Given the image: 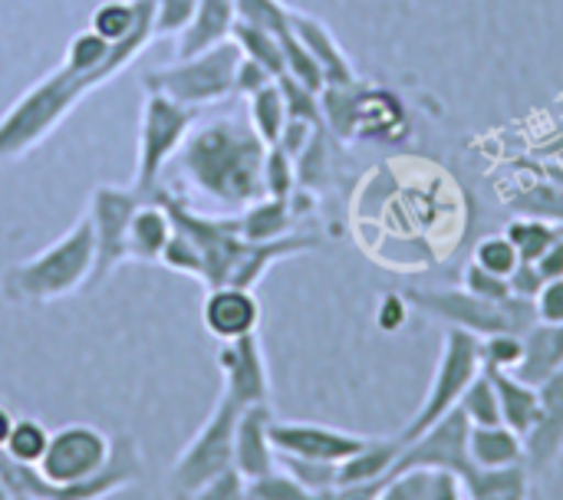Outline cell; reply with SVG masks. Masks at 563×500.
<instances>
[{
    "label": "cell",
    "mask_w": 563,
    "mask_h": 500,
    "mask_svg": "<svg viewBox=\"0 0 563 500\" xmlns=\"http://www.w3.org/2000/svg\"><path fill=\"white\" fill-rule=\"evenodd\" d=\"M267 142L247 119L221 115L195 125L178 152L181 175L221 208H247L264 198Z\"/></svg>",
    "instance_id": "cell-1"
},
{
    "label": "cell",
    "mask_w": 563,
    "mask_h": 500,
    "mask_svg": "<svg viewBox=\"0 0 563 500\" xmlns=\"http://www.w3.org/2000/svg\"><path fill=\"white\" fill-rule=\"evenodd\" d=\"M106 73H79L59 63L53 73L36 79L3 115H0V162H13L33 152L92 89L106 86Z\"/></svg>",
    "instance_id": "cell-2"
},
{
    "label": "cell",
    "mask_w": 563,
    "mask_h": 500,
    "mask_svg": "<svg viewBox=\"0 0 563 500\" xmlns=\"http://www.w3.org/2000/svg\"><path fill=\"white\" fill-rule=\"evenodd\" d=\"M92 264H96L92 224L89 218H79L59 241H53L30 260L13 264L3 274L0 287H3V297L13 303L43 307L76 290H86L92 277Z\"/></svg>",
    "instance_id": "cell-3"
},
{
    "label": "cell",
    "mask_w": 563,
    "mask_h": 500,
    "mask_svg": "<svg viewBox=\"0 0 563 500\" xmlns=\"http://www.w3.org/2000/svg\"><path fill=\"white\" fill-rule=\"evenodd\" d=\"M323 125L327 132L346 142H393L406 132V105L393 89H379L369 82L327 86L320 92Z\"/></svg>",
    "instance_id": "cell-4"
},
{
    "label": "cell",
    "mask_w": 563,
    "mask_h": 500,
    "mask_svg": "<svg viewBox=\"0 0 563 500\" xmlns=\"http://www.w3.org/2000/svg\"><path fill=\"white\" fill-rule=\"evenodd\" d=\"M241 412L244 409L238 402H231L228 396L218 399L214 412L205 419V425L195 432V438L175 458V465H172V471L165 478L168 498L188 500L198 488H205L211 478L234 468V432H238Z\"/></svg>",
    "instance_id": "cell-5"
},
{
    "label": "cell",
    "mask_w": 563,
    "mask_h": 500,
    "mask_svg": "<svg viewBox=\"0 0 563 500\" xmlns=\"http://www.w3.org/2000/svg\"><path fill=\"white\" fill-rule=\"evenodd\" d=\"M409 307L445 320L449 326H462L475 336H492V333H528L538 316H534V300L508 297V300H482L468 293L465 287L459 290H406Z\"/></svg>",
    "instance_id": "cell-6"
},
{
    "label": "cell",
    "mask_w": 563,
    "mask_h": 500,
    "mask_svg": "<svg viewBox=\"0 0 563 500\" xmlns=\"http://www.w3.org/2000/svg\"><path fill=\"white\" fill-rule=\"evenodd\" d=\"M241 63V49L234 40H224L205 53L181 56L178 63L145 73V92H162L181 105L201 109L208 102H221L234 96V73Z\"/></svg>",
    "instance_id": "cell-7"
},
{
    "label": "cell",
    "mask_w": 563,
    "mask_h": 500,
    "mask_svg": "<svg viewBox=\"0 0 563 500\" xmlns=\"http://www.w3.org/2000/svg\"><path fill=\"white\" fill-rule=\"evenodd\" d=\"M478 340L475 333L462 330V326H449L445 340H442V353L435 363V376L432 386L419 405V412L412 415V422L399 432V442L409 445L412 438H419L422 432H429L435 422H442L452 409H459L465 389L472 386V379L482 373V353H478Z\"/></svg>",
    "instance_id": "cell-8"
},
{
    "label": "cell",
    "mask_w": 563,
    "mask_h": 500,
    "mask_svg": "<svg viewBox=\"0 0 563 500\" xmlns=\"http://www.w3.org/2000/svg\"><path fill=\"white\" fill-rule=\"evenodd\" d=\"M198 122V109L181 105L162 92H145L142 119H139V158H135V181L132 188L142 198H152L158 188L162 168L181 152L188 132Z\"/></svg>",
    "instance_id": "cell-9"
},
{
    "label": "cell",
    "mask_w": 563,
    "mask_h": 500,
    "mask_svg": "<svg viewBox=\"0 0 563 500\" xmlns=\"http://www.w3.org/2000/svg\"><path fill=\"white\" fill-rule=\"evenodd\" d=\"M145 198L135 188H119V185H99L92 191L89 201V224H92V241H96V264H92V277L89 287H99L109 280V274L115 267H122L129 260V221L135 214V208Z\"/></svg>",
    "instance_id": "cell-10"
},
{
    "label": "cell",
    "mask_w": 563,
    "mask_h": 500,
    "mask_svg": "<svg viewBox=\"0 0 563 500\" xmlns=\"http://www.w3.org/2000/svg\"><path fill=\"white\" fill-rule=\"evenodd\" d=\"M468 432L472 422L465 419L462 409H452L442 422H435L429 432H422L419 438H412L409 445H402L389 478L409 471V468H439L455 475L459 481L472 475V458H468ZM386 478V481H389Z\"/></svg>",
    "instance_id": "cell-11"
},
{
    "label": "cell",
    "mask_w": 563,
    "mask_h": 500,
    "mask_svg": "<svg viewBox=\"0 0 563 500\" xmlns=\"http://www.w3.org/2000/svg\"><path fill=\"white\" fill-rule=\"evenodd\" d=\"M271 442H274L277 455H294V458L323 462V465H343L346 458H353L369 442V435H353V432L317 425V422L274 419L271 422Z\"/></svg>",
    "instance_id": "cell-12"
},
{
    "label": "cell",
    "mask_w": 563,
    "mask_h": 500,
    "mask_svg": "<svg viewBox=\"0 0 563 500\" xmlns=\"http://www.w3.org/2000/svg\"><path fill=\"white\" fill-rule=\"evenodd\" d=\"M218 366H221V376H224L221 396H228L241 409L271 402V373H267V356H264V346H261L257 333L221 343Z\"/></svg>",
    "instance_id": "cell-13"
},
{
    "label": "cell",
    "mask_w": 563,
    "mask_h": 500,
    "mask_svg": "<svg viewBox=\"0 0 563 500\" xmlns=\"http://www.w3.org/2000/svg\"><path fill=\"white\" fill-rule=\"evenodd\" d=\"M538 422L525 435V465L534 478L554 471L563 455V366L548 382L538 386Z\"/></svg>",
    "instance_id": "cell-14"
},
{
    "label": "cell",
    "mask_w": 563,
    "mask_h": 500,
    "mask_svg": "<svg viewBox=\"0 0 563 500\" xmlns=\"http://www.w3.org/2000/svg\"><path fill=\"white\" fill-rule=\"evenodd\" d=\"M201 323L218 343H231L241 336L257 333L261 326V303L247 287H208L201 300Z\"/></svg>",
    "instance_id": "cell-15"
},
{
    "label": "cell",
    "mask_w": 563,
    "mask_h": 500,
    "mask_svg": "<svg viewBox=\"0 0 563 500\" xmlns=\"http://www.w3.org/2000/svg\"><path fill=\"white\" fill-rule=\"evenodd\" d=\"M274 419L277 415H274L271 402L247 405L241 412V419H238V432H234V468L247 481L277 471V448L271 442V422Z\"/></svg>",
    "instance_id": "cell-16"
},
{
    "label": "cell",
    "mask_w": 563,
    "mask_h": 500,
    "mask_svg": "<svg viewBox=\"0 0 563 500\" xmlns=\"http://www.w3.org/2000/svg\"><path fill=\"white\" fill-rule=\"evenodd\" d=\"M290 30H294V36L307 46V53L317 59V66H320L327 86H346V82L356 79V69H353L350 56L343 53V46L336 43V36L330 33L327 23H320V20L310 16V13L290 10Z\"/></svg>",
    "instance_id": "cell-17"
},
{
    "label": "cell",
    "mask_w": 563,
    "mask_h": 500,
    "mask_svg": "<svg viewBox=\"0 0 563 500\" xmlns=\"http://www.w3.org/2000/svg\"><path fill=\"white\" fill-rule=\"evenodd\" d=\"M238 23V3L234 0H198L191 23L178 33V59L205 53L224 40H231V30Z\"/></svg>",
    "instance_id": "cell-18"
},
{
    "label": "cell",
    "mask_w": 563,
    "mask_h": 500,
    "mask_svg": "<svg viewBox=\"0 0 563 500\" xmlns=\"http://www.w3.org/2000/svg\"><path fill=\"white\" fill-rule=\"evenodd\" d=\"M172 231H175V221L168 208L158 198H145L129 221V260L158 264Z\"/></svg>",
    "instance_id": "cell-19"
},
{
    "label": "cell",
    "mask_w": 563,
    "mask_h": 500,
    "mask_svg": "<svg viewBox=\"0 0 563 500\" xmlns=\"http://www.w3.org/2000/svg\"><path fill=\"white\" fill-rule=\"evenodd\" d=\"M563 366V326L534 323L525 333V356L515 366V376L528 386L548 382Z\"/></svg>",
    "instance_id": "cell-20"
},
{
    "label": "cell",
    "mask_w": 563,
    "mask_h": 500,
    "mask_svg": "<svg viewBox=\"0 0 563 500\" xmlns=\"http://www.w3.org/2000/svg\"><path fill=\"white\" fill-rule=\"evenodd\" d=\"M376 500H468L455 475L439 468H409L389 478Z\"/></svg>",
    "instance_id": "cell-21"
},
{
    "label": "cell",
    "mask_w": 563,
    "mask_h": 500,
    "mask_svg": "<svg viewBox=\"0 0 563 500\" xmlns=\"http://www.w3.org/2000/svg\"><path fill=\"white\" fill-rule=\"evenodd\" d=\"M238 218V231L244 241L251 244H267V241H280L287 234H294V221H297V211H294V201L287 198H257L254 204L241 208Z\"/></svg>",
    "instance_id": "cell-22"
},
{
    "label": "cell",
    "mask_w": 563,
    "mask_h": 500,
    "mask_svg": "<svg viewBox=\"0 0 563 500\" xmlns=\"http://www.w3.org/2000/svg\"><path fill=\"white\" fill-rule=\"evenodd\" d=\"M534 475L525 462L505 465V468H472L468 478H462L468 500H531Z\"/></svg>",
    "instance_id": "cell-23"
},
{
    "label": "cell",
    "mask_w": 563,
    "mask_h": 500,
    "mask_svg": "<svg viewBox=\"0 0 563 500\" xmlns=\"http://www.w3.org/2000/svg\"><path fill=\"white\" fill-rule=\"evenodd\" d=\"M402 452L399 435L393 438H369L353 458H346L340 465V488H353V485H386L396 458Z\"/></svg>",
    "instance_id": "cell-24"
},
{
    "label": "cell",
    "mask_w": 563,
    "mask_h": 500,
    "mask_svg": "<svg viewBox=\"0 0 563 500\" xmlns=\"http://www.w3.org/2000/svg\"><path fill=\"white\" fill-rule=\"evenodd\" d=\"M488 373V369H485ZM492 382H495V392H498V409H501V425H508L511 432H518L521 438L534 429L538 422V409H541V399H538V386H528L521 382L515 373H488Z\"/></svg>",
    "instance_id": "cell-25"
},
{
    "label": "cell",
    "mask_w": 563,
    "mask_h": 500,
    "mask_svg": "<svg viewBox=\"0 0 563 500\" xmlns=\"http://www.w3.org/2000/svg\"><path fill=\"white\" fill-rule=\"evenodd\" d=\"M468 458L475 468H505L525 462V438L508 425H472Z\"/></svg>",
    "instance_id": "cell-26"
},
{
    "label": "cell",
    "mask_w": 563,
    "mask_h": 500,
    "mask_svg": "<svg viewBox=\"0 0 563 500\" xmlns=\"http://www.w3.org/2000/svg\"><path fill=\"white\" fill-rule=\"evenodd\" d=\"M515 214L521 218H538V221H548L554 227L563 224V185L541 175V178H531L528 185L515 188L511 201Z\"/></svg>",
    "instance_id": "cell-27"
},
{
    "label": "cell",
    "mask_w": 563,
    "mask_h": 500,
    "mask_svg": "<svg viewBox=\"0 0 563 500\" xmlns=\"http://www.w3.org/2000/svg\"><path fill=\"white\" fill-rule=\"evenodd\" d=\"M247 122L267 145H277V138L287 125V102H284L277 79L267 82L264 89H257L254 96H247Z\"/></svg>",
    "instance_id": "cell-28"
},
{
    "label": "cell",
    "mask_w": 563,
    "mask_h": 500,
    "mask_svg": "<svg viewBox=\"0 0 563 500\" xmlns=\"http://www.w3.org/2000/svg\"><path fill=\"white\" fill-rule=\"evenodd\" d=\"M231 40L238 43L244 59H254L257 66H264L274 79L284 76V49H280V40L274 33L238 20L234 30H231Z\"/></svg>",
    "instance_id": "cell-29"
},
{
    "label": "cell",
    "mask_w": 563,
    "mask_h": 500,
    "mask_svg": "<svg viewBox=\"0 0 563 500\" xmlns=\"http://www.w3.org/2000/svg\"><path fill=\"white\" fill-rule=\"evenodd\" d=\"M505 234H508V241L515 244L518 257H521V260H531V264H538V257L561 237L554 224L538 221V218H521V214L505 227Z\"/></svg>",
    "instance_id": "cell-30"
},
{
    "label": "cell",
    "mask_w": 563,
    "mask_h": 500,
    "mask_svg": "<svg viewBox=\"0 0 563 500\" xmlns=\"http://www.w3.org/2000/svg\"><path fill=\"white\" fill-rule=\"evenodd\" d=\"M49 429L36 419H16L13 429H10V438L3 445V452L20 462V465H40V458L46 455V445H49Z\"/></svg>",
    "instance_id": "cell-31"
},
{
    "label": "cell",
    "mask_w": 563,
    "mask_h": 500,
    "mask_svg": "<svg viewBox=\"0 0 563 500\" xmlns=\"http://www.w3.org/2000/svg\"><path fill=\"white\" fill-rule=\"evenodd\" d=\"M459 409L465 412V419H468L472 425H501L498 392H495V382H492V376H488L485 369L472 379V386L465 389Z\"/></svg>",
    "instance_id": "cell-32"
},
{
    "label": "cell",
    "mask_w": 563,
    "mask_h": 500,
    "mask_svg": "<svg viewBox=\"0 0 563 500\" xmlns=\"http://www.w3.org/2000/svg\"><path fill=\"white\" fill-rule=\"evenodd\" d=\"M277 468L287 471L310 495H327V491L340 488V465H323V462H307V458H294V455H277Z\"/></svg>",
    "instance_id": "cell-33"
},
{
    "label": "cell",
    "mask_w": 563,
    "mask_h": 500,
    "mask_svg": "<svg viewBox=\"0 0 563 500\" xmlns=\"http://www.w3.org/2000/svg\"><path fill=\"white\" fill-rule=\"evenodd\" d=\"M482 369L488 373H515V366L525 356V336L521 333H492L478 340Z\"/></svg>",
    "instance_id": "cell-34"
},
{
    "label": "cell",
    "mask_w": 563,
    "mask_h": 500,
    "mask_svg": "<svg viewBox=\"0 0 563 500\" xmlns=\"http://www.w3.org/2000/svg\"><path fill=\"white\" fill-rule=\"evenodd\" d=\"M238 3V20L261 26L274 33L277 40L290 33V7L284 0H234Z\"/></svg>",
    "instance_id": "cell-35"
},
{
    "label": "cell",
    "mask_w": 563,
    "mask_h": 500,
    "mask_svg": "<svg viewBox=\"0 0 563 500\" xmlns=\"http://www.w3.org/2000/svg\"><path fill=\"white\" fill-rule=\"evenodd\" d=\"M297 191V162L280 148V145H267L264 155V195L267 198H294Z\"/></svg>",
    "instance_id": "cell-36"
},
{
    "label": "cell",
    "mask_w": 563,
    "mask_h": 500,
    "mask_svg": "<svg viewBox=\"0 0 563 500\" xmlns=\"http://www.w3.org/2000/svg\"><path fill=\"white\" fill-rule=\"evenodd\" d=\"M472 260H475L482 270H488V274H495V277H505V280H508V277L515 274V267L521 264V257H518L515 244L508 241V234L482 237L478 247H475V254H472Z\"/></svg>",
    "instance_id": "cell-37"
},
{
    "label": "cell",
    "mask_w": 563,
    "mask_h": 500,
    "mask_svg": "<svg viewBox=\"0 0 563 500\" xmlns=\"http://www.w3.org/2000/svg\"><path fill=\"white\" fill-rule=\"evenodd\" d=\"M277 86L284 92L287 102V119H303L313 125H323V105H320V92L297 82L294 76H277Z\"/></svg>",
    "instance_id": "cell-38"
},
{
    "label": "cell",
    "mask_w": 563,
    "mask_h": 500,
    "mask_svg": "<svg viewBox=\"0 0 563 500\" xmlns=\"http://www.w3.org/2000/svg\"><path fill=\"white\" fill-rule=\"evenodd\" d=\"M247 500H320V495H310L303 485H297L287 471H271L264 478L247 481Z\"/></svg>",
    "instance_id": "cell-39"
},
{
    "label": "cell",
    "mask_w": 563,
    "mask_h": 500,
    "mask_svg": "<svg viewBox=\"0 0 563 500\" xmlns=\"http://www.w3.org/2000/svg\"><path fill=\"white\" fill-rule=\"evenodd\" d=\"M198 0H152V33L155 36H178L191 16Z\"/></svg>",
    "instance_id": "cell-40"
},
{
    "label": "cell",
    "mask_w": 563,
    "mask_h": 500,
    "mask_svg": "<svg viewBox=\"0 0 563 500\" xmlns=\"http://www.w3.org/2000/svg\"><path fill=\"white\" fill-rule=\"evenodd\" d=\"M158 264L168 267V270H175V274H185V277H191V280H201V257H198L195 244H191L178 227L172 231V237H168V244H165Z\"/></svg>",
    "instance_id": "cell-41"
},
{
    "label": "cell",
    "mask_w": 563,
    "mask_h": 500,
    "mask_svg": "<svg viewBox=\"0 0 563 500\" xmlns=\"http://www.w3.org/2000/svg\"><path fill=\"white\" fill-rule=\"evenodd\" d=\"M462 287H465L468 293L482 297V300H508V297H515L505 277H495V274L482 270L475 260L465 267V274H462Z\"/></svg>",
    "instance_id": "cell-42"
},
{
    "label": "cell",
    "mask_w": 563,
    "mask_h": 500,
    "mask_svg": "<svg viewBox=\"0 0 563 500\" xmlns=\"http://www.w3.org/2000/svg\"><path fill=\"white\" fill-rule=\"evenodd\" d=\"M188 500H247V478L231 468L218 478H211L205 488H198Z\"/></svg>",
    "instance_id": "cell-43"
},
{
    "label": "cell",
    "mask_w": 563,
    "mask_h": 500,
    "mask_svg": "<svg viewBox=\"0 0 563 500\" xmlns=\"http://www.w3.org/2000/svg\"><path fill=\"white\" fill-rule=\"evenodd\" d=\"M534 316H538V323L563 326V277L544 280V287L534 297Z\"/></svg>",
    "instance_id": "cell-44"
},
{
    "label": "cell",
    "mask_w": 563,
    "mask_h": 500,
    "mask_svg": "<svg viewBox=\"0 0 563 500\" xmlns=\"http://www.w3.org/2000/svg\"><path fill=\"white\" fill-rule=\"evenodd\" d=\"M317 129H323V125H313V122H303V119H287V125H284V132H280V138H277V145H280L290 158H297V155L310 145V138L317 135Z\"/></svg>",
    "instance_id": "cell-45"
},
{
    "label": "cell",
    "mask_w": 563,
    "mask_h": 500,
    "mask_svg": "<svg viewBox=\"0 0 563 500\" xmlns=\"http://www.w3.org/2000/svg\"><path fill=\"white\" fill-rule=\"evenodd\" d=\"M267 82H274V76H271L264 66H257L254 59H244V56H241L238 73H234V92L247 99V96H254L257 89H264Z\"/></svg>",
    "instance_id": "cell-46"
},
{
    "label": "cell",
    "mask_w": 563,
    "mask_h": 500,
    "mask_svg": "<svg viewBox=\"0 0 563 500\" xmlns=\"http://www.w3.org/2000/svg\"><path fill=\"white\" fill-rule=\"evenodd\" d=\"M409 316V300L406 293H386L379 300V313H376V323L383 326V333H399L402 323Z\"/></svg>",
    "instance_id": "cell-47"
},
{
    "label": "cell",
    "mask_w": 563,
    "mask_h": 500,
    "mask_svg": "<svg viewBox=\"0 0 563 500\" xmlns=\"http://www.w3.org/2000/svg\"><path fill=\"white\" fill-rule=\"evenodd\" d=\"M508 287H511V293H515V297H521V300H534V297H538V290L544 287V277H541L538 264L521 260V264L515 267V274L508 277Z\"/></svg>",
    "instance_id": "cell-48"
},
{
    "label": "cell",
    "mask_w": 563,
    "mask_h": 500,
    "mask_svg": "<svg viewBox=\"0 0 563 500\" xmlns=\"http://www.w3.org/2000/svg\"><path fill=\"white\" fill-rule=\"evenodd\" d=\"M538 270L544 280H561L563 277V237H558L541 257H538Z\"/></svg>",
    "instance_id": "cell-49"
},
{
    "label": "cell",
    "mask_w": 563,
    "mask_h": 500,
    "mask_svg": "<svg viewBox=\"0 0 563 500\" xmlns=\"http://www.w3.org/2000/svg\"><path fill=\"white\" fill-rule=\"evenodd\" d=\"M13 412L7 409V405H0V448L7 445V438H10V429H13Z\"/></svg>",
    "instance_id": "cell-50"
},
{
    "label": "cell",
    "mask_w": 563,
    "mask_h": 500,
    "mask_svg": "<svg viewBox=\"0 0 563 500\" xmlns=\"http://www.w3.org/2000/svg\"><path fill=\"white\" fill-rule=\"evenodd\" d=\"M544 175L563 185V162H551V165H544Z\"/></svg>",
    "instance_id": "cell-51"
},
{
    "label": "cell",
    "mask_w": 563,
    "mask_h": 500,
    "mask_svg": "<svg viewBox=\"0 0 563 500\" xmlns=\"http://www.w3.org/2000/svg\"><path fill=\"white\" fill-rule=\"evenodd\" d=\"M3 500H33V498H23V495H7Z\"/></svg>",
    "instance_id": "cell-52"
},
{
    "label": "cell",
    "mask_w": 563,
    "mask_h": 500,
    "mask_svg": "<svg viewBox=\"0 0 563 500\" xmlns=\"http://www.w3.org/2000/svg\"><path fill=\"white\" fill-rule=\"evenodd\" d=\"M7 498V491H3V485H0V500Z\"/></svg>",
    "instance_id": "cell-53"
},
{
    "label": "cell",
    "mask_w": 563,
    "mask_h": 500,
    "mask_svg": "<svg viewBox=\"0 0 563 500\" xmlns=\"http://www.w3.org/2000/svg\"><path fill=\"white\" fill-rule=\"evenodd\" d=\"M558 234H561V237H563V224H561V227H558Z\"/></svg>",
    "instance_id": "cell-54"
}]
</instances>
